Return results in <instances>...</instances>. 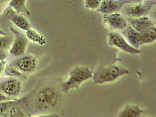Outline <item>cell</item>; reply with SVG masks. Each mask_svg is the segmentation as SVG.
<instances>
[{"mask_svg":"<svg viewBox=\"0 0 156 117\" xmlns=\"http://www.w3.org/2000/svg\"><path fill=\"white\" fill-rule=\"evenodd\" d=\"M15 98H11L8 97L7 96L4 95V94H2V93L0 92V102L2 101H9V100H12Z\"/></svg>","mask_w":156,"mask_h":117,"instance_id":"25","label":"cell"},{"mask_svg":"<svg viewBox=\"0 0 156 117\" xmlns=\"http://www.w3.org/2000/svg\"><path fill=\"white\" fill-rule=\"evenodd\" d=\"M9 1L10 0H0V11L2 9H3L4 10V9L8 4Z\"/></svg>","mask_w":156,"mask_h":117,"instance_id":"26","label":"cell"},{"mask_svg":"<svg viewBox=\"0 0 156 117\" xmlns=\"http://www.w3.org/2000/svg\"><path fill=\"white\" fill-rule=\"evenodd\" d=\"M21 102L12 107L1 117H27V113L25 110H22L19 106Z\"/></svg>","mask_w":156,"mask_h":117,"instance_id":"19","label":"cell"},{"mask_svg":"<svg viewBox=\"0 0 156 117\" xmlns=\"http://www.w3.org/2000/svg\"><path fill=\"white\" fill-rule=\"evenodd\" d=\"M107 41L109 46L117 48L125 53L130 55H139L141 53L140 49H136L129 44L119 32H110L108 34Z\"/></svg>","mask_w":156,"mask_h":117,"instance_id":"5","label":"cell"},{"mask_svg":"<svg viewBox=\"0 0 156 117\" xmlns=\"http://www.w3.org/2000/svg\"><path fill=\"white\" fill-rule=\"evenodd\" d=\"M118 1H123V0H118Z\"/></svg>","mask_w":156,"mask_h":117,"instance_id":"29","label":"cell"},{"mask_svg":"<svg viewBox=\"0 0 156 117\" xmlns=\"http://www.w3.org/2000/svg\"><path fill=\"white\" fill-rule=\"evenodd\" d=\"M10 20L17 28L26 32L31 28L30 23L26 17L22 15L15 14L11 15Z\"/></svg>","mask_w":156,"mask_h":117,"instance_id":"16","label":"cell"},{"mask_svg":"<svg viewBox=\"0 0 156 117\" xmlns=\"http://www.w3.org/2000/svg\"><path fill=\"white\" fill-rule=\"evenodd\" d=\"M126 20L129 25L140 34L155 25L154 22L147 16L139 18H128Z\"/></svg>","mask_w":156,"mask_h":117,"instance_id":"10","label":"cell"},{"mask_svg":"<svg viewBox=\"0 0 156 117\" xmlns=\"http://www.w3.org/2000/svg\"><path fill=\"white\" fill-rule=\"evenodd\" d=\"M4 73L9 77H13L16 78H22L25 77V75L19 72L17 69H16L13 66L10 65L9 64L6 65V67L4 71Z\"/></svg>","mask_w":156,"mask_h":117,"instance_id":"21","label":"cell"},{"mask_svg":"<svg viewBox=\"0 0 156 117\" xmlns=\"http://www.w3.org/2000/svg\"><path fill=\"white\" fill-rule=\"evenodd\" d=\"M129 73L130 72L127 69L120 65H113L109 67H101L93 73V84L99 85L112 83Z\"/></svg>","mask_w":156,"mask_h":117,"instance_id":"3","label":"cell"},{"mask_svg":"<svg viewBox=\"0 0 156 117\" xmlns=\"http://www.w3.org/2000/svg\"><path fill=\"white\" fill-rule=\"evenodd\" d=\"M62 81L57 78L46 79L39 83L28 95L22 98L27 115L44 114L57 108L62 97Z\"/></svg>","mask_w":156,"mask_h":117,"instance_id":"1","label":"cell"},{"mask_svg":"<svg viewBox=\"0 0 156 117\" xmlns=\"http://www.w3.org/2000/svg\"><path fill=\"white\" fill-rule=\"evenodd\" d=\"M154 4L146 2L128 4L123 7L125 14L129 18H139L149 14Z\"/></svg>","mask_w":156,"mask_h":117,"instance_id":"9","label":"cell"},{"mask_svg":"<svg viewBox=\"0 0 156 117\" xmlns=\"http://www.w3.org/2000/svg\"><path fill=\"white\" fill-rule=\"evenodd\" d=\"M9 64L25 75V74L33 73L36 70L37 58L32 55H25L16 58Z\"/></svg>","mask_w":156,"mask_h":117,"instance_id":"7","label":"cell"},{"mask_svg":"<svg viewBox=\"0 0 156 117\" xmlns=\"http://www.w3.org/2000/svg\"><path fill=\"white\" fill-rule=\"evenodd\" d=\"M144 2H146V3H149V4H153L152 2H154L155 4V1L156 0H143Z\"/></svg>","mask_w":156,"mask_h":117,"instance_id":"27","label":"cell"},{"mask_svg":"<svg viewBox=\"0 0 156 117\" xmlns=\"http://www.w3.org/2000/svg\"><path fill=\"white\" fill-rule=\"evenodd\" d=\"M93 72L87 66H76L69 72L68 79L61 83L63 93H67L70 90H79L81 85L85 81L92 79Z\"/></svg>","mask_w":156,"mask_h":117,"instance_id":"2","label":"cell"},{"mask_svg":"<svg viewBox=\"0 0 156 117\" xmlns=\"http://www.w3.org/2000/svg\"><path fill=\"white\" fill-rule=\"evenodd\" d=\"M22 88V81L19 78L5 77L0 78V92L11 98L21 94Z\"/></svg>","mask_w":156,"mask_h":117,"instance_id":"4","label":"cell"},{"mask_svg":"<svg viewBox=\"0 0 156 117\" xmlns=\"http://www.w3.org/2000/svg\"><path fill=\"white\" fill-rule=\"evenodd\" d=\"M7 35L6 32H4L2 29H1L0 28V35H1V36H4V35Z\"/></svg>","mask_w":156,"mask_h":117,"instance_id":"28","label":"cell"},{"mask_svg":"<svg viewBox=\"0 0 156 117\" xmlns=\"http://www.w3.org/2000/svg\"><path fill=\"white\" fill-rule=\"evenodd\" d=\"M156 39V26H153L140 34V44H150L154 42Z\"/></svg>","mask_w":156,"mask_h":117,"instance_id":"18","label":"cell"},{"mask_svg":"<svg viewBox=\"0 0 156 117\" xmlns=\"http://www.w3.org/2000/svg\"><path fill=\"white\" fill-rule=\"evenodd\" d=\"M103 22L104 27L111 32L123 31L128 25L126 19L119 12L104 15Z\"/></svg>","mask_w":156,"mask_h":117,"instance_id":"8","label":"cell"},{"mask_svg":"<svg viewBox=\"0 0 156 117\" xmlns=\"http://www.w3.org/2000/svg\"><path fill=\"white\" fill-rule=\"evenodd\" d=\"M21 100L22 98L20 99L15 98L9 101L0 102V117L4 115L5 113L9 110L12 107L21 102Z\"/></svg>","mask_w":156,"mask_h":117,"instance_id":"20","label":"cell"},{"mask_svg":"<svg viewBox=\"0 0 156 117\" xmlns=\"http://www.w3.org/2000/svg\"><path fill=\"white\" fill-rule=\"evenodd\" d=\"M30 117H60L58 114H41V115H36L34 116Z\"/></svg>","mask_w":156,"mask_h":117,"instance_id":"24","label":"cell"},{"mask_svg":"<svg viewBox=\"0 0 156 117\" xmlns=\"http://www.w3.org/2000/svg\"><path fill=\"white\" fill-rule=\"evenodd\" d=\"M123 6V4L118 0H102L97 11L104 15L119 12Z\"/></svg>","mask_w":156,"mask_h":117,"instance_id":"11","label":"cell"},{"mask_svg":"<svg viewBox=\"0 0 156 117\" xmlns=\"http://www.w3.org/2000/svg\"><path fill=\"white\" fill-rule=\"evenodd\" d=\"M143 110L136 104H126L119 112L118 117H141Z\"/></svg>","mask_w":156,"mask_h":117,"instance_id":"13","label":"cell"},{"mask_svg":"<svg viewBox=\"0 0 156 117\" xmlns=\"http://www.w3.org/2000/svg\"><path fill=\"white\" fill-rule=\"evenodd\" d=\"M25 35L28 39L34 44L43 46L46 44V39L42 34H39L34 29L30 28L25 32Z\"/></svg>","mask_w":156,"mask_h":117,"instance_id":"17","label":"cell"},{"mask_svg":"<svg viewBox=\"0 0 156 117\" xmlns=\"http://www.w3.org/2000/svg\"><path fill=\"white\" fill-rule=\"evenodd\" d=\"M102 0H84V7L90 10H97L101 4Z\"/></svg>","mask_w":156,"mask_h":117,"instance_id":"22","label":"cell"},{"mask_svg":"<svg viewBox=\"0 0 156 117\" xmlns=\"http://www.w3.org/2000/svg\"><path fill=\"white\" fill-rule=\"evenodd\" d=\"M27 0H10L8 6L11 8L16 14H30L26 5Z\"/></svg>","mask_w":156,"mask_h":117,"instance_id":"15","label":"cell"},{"mask_svg":"<svg viewBox=\"0 0 156 117\" xmlns=\"http://www.w3.org/2000/svg\"><path fill=\"white\" fill-rule=\"evenodd\" d=\"M14 37L8 36L7 35H0V60H5L9 55Z\"/></svg>","mask_w":156,"mask_h":117,"instance_id":"14","label":"cell"},{"mask_svg":"<svg viewBox=\"0 0 156 117\" xmlns=\"http://www.w3.org/2000/svg\"><path fill=\"white\" fill-rule=\"evenodd\" d=\"M7 65V62L5 60H0V76L4 73V71Z\"/></svg>","mask_w":156,"mask_h":117,"instance_id":"23","label":"cell"},{"mask_svg":"<svg viewBox=\"0 0 156 117\" xmlns=\"http://www.w3.org/2000/svg\"><path fill=\"white\" fill-rule=\"evenodd\" d=\"M9 29L14 35V39L9 51V55L15 58L25 55L28 44V39L25 34H22L14 28L9 27Z\"/></svg>","mask_w":156,"mask_h":117,"instance_id":"6","label":"cell"},{"mask_svg":"<svg viewBox=\"0 0 156 117\" xmlns=\"http://www.w3.org/2000/svg\"><path fill=\"white\" fill-rule=\"evenodd\" d=\"M131 46L137 49L140 47V34L133 29L128 23L126 28L122 31L121 34Z\"/></svg>","mask_w":156,"mask_h":117,"instance_id":"12","label":"cell"}]
</instances>
